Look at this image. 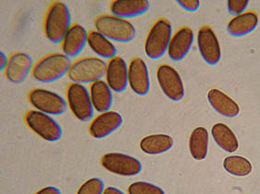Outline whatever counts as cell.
<instances>
[{"label": "cell", "instance_id": "obj_1", "mask_svg": "<svg viewBox=\"0 0 260 194\" xmlns=\"http://www.w3.org/2000/svg\"><path fill=\"white\" fill-rule=\"evenodd\" d=\"M71 14L64 2H53L45 14L44 32L52 44H60L67 31L71 27Z\"/></svg>", "mask_w": 260, "mask_h": 194}, {"label": "cell", "instance_id": "obj_2", "mask_svg": "<svg viewBox=\"0 0 260 194\" xmlns=\"http://www.w3.org/2000/svg\"><path fill=\"white\" fill-rule=\"evenodd\" d=\"M71 64L69 56L61 53H53L45 55L35 63L31 75L41 83L55 82L68 75Z\"/></svg>", "mask_w": 260, "mask_h": 194}, {"label": "cell", "instance_id": "obj_3", "mask_svg": "<svg viewBox=\"0 0 260 194\" xmlns=\"http://www.w3.org/2000/svg\"><path fill=\"white\" fill-rule=\"evenodd\" d=\"M96 30L111 42L129 43L134 40L137 30L128 20L110 14L98 16L94 20Z\"/></svg>", "mask_w": 260, "mask_h": 194}, {"label": "cell", "instance_id": "obj_4", "mask_svg": "<svg viewBox=\"0 0 260 194\" xmlns=\"http://www.w3.org/2000/svg\"><path fill=\"white\" fill-rule=\"evenodd\" d=\"M173 28L170 21L160 18L156 20L150 28L144 44L145 54L150 59L161 58L167 53L170 45Z\"/></svg>", "mask_w": 260, "mask_h": 194}, {"label": "cell", "instance_id": "obj_5", "mask_svg": "<svg viewBox=\"0 0 260 194\" xmlns=\"http://www.w3.org/2000/svg\"><path fill=\"white\" fill-rule=\"evenodd\" d=\"M107 63L99 57H83L71 64L68 76L73 83L92 84L105 76Z\"/></svg>", "mask_w": 260, "mask_h": 194}, {"label": "cell", "instance_id": "obj_6", "mask_svg": "<svg viewBox=\"0 0 260 194\" xmlns=\"http://www.w3.org/2000/svg\"><path fill=\"white\" fill-rule=\"evenodd\" d=\"M66 100L76 119L82 123L92 120L95 110L90 100V90L84 85L70 83L66 91Z\"/></svg>", "mask_w": 260, "mask_h": 194}, {"label": "cell", "instance_id": "obj_7", "mask_svg": "<svg viewBox=\"0 0 260 194\" xmlns=\"http://www.w3.org/2000/svg\"><path fill=\"white\" fill-rule=\"evenodd\" d=\"M26 125L42 139L55 143L62 138L63 130L58 122L49 114L30 110L24 116Z\"/></svg>", "mask_w": 260, "mask_h": 194}, {"label": "cell", "instance_id": "obj_8", "mask_svg": "<svg viewBox=\"0 0 260 194\" xmlns=\"http://www.w3.org/2000/svg\"><path fill=\"white\" fill-rule=\"evenodd\" d=\"M28 100L35 110L51 116L65 113L68 110L67 100L61 95L45 89H34L28 93Z\"/></svg>", "mask_w": 260, "mask_h": 194}, {"label": "cell", "instance_id": "obj_9", "mask_svg": "<svg viewBox=\"0 0 260 194\" xmlns=\"http://www.w3.org/2000/svg\"><path fill=\"white\" fill-rule=\"evenodd\" d=\"M102 167L112 174L122 177H134L142 171L140 160L124 153H107L101 159Z\"/></svg>", "mask_w": 260, "mask_h": 194}, {"label": "cell", "instance_id": "obj_10", "mask_svg": "<svg viewBox=\"0 0 260 194\" xmlns=\"http://www.w3.org/2000/svg\"><path fill=\"white\" fill-rule=\"evenodd\" d=\"M156 77L162 93L172 101H180L185 97V86L180 74L173 66L160 65Z\"/></svg>", "mask_w": 260, "mask_h": 194}, {"label": "cell", "instance_id": "obj_11", "mask_svg": "<svg viewBox=\"0 0 260 194\" xmlns=\"http://www.w3.org/2000/svg\"><path fill=\"white\" fill-rule=\"evenodd\" d=\"M198 48L201 58L206 64L216 65L221 58V48L220 42L214 30L209 25L200 27L197 36Z\"/></svg>", "mask_w": 260, "mask_h": 194}, {"label": "cell", "instance_id": "obj_12", "mask_svg": "<svg viewBox=\"0 0 260 194\" xmlns=\"http://www.w3.org/2000/svg\"><path fill=\"white\" fill-rule=\"evenodd\" d=\"M123 123L124 118L119 112L108 110L91 120L89 125V133L95 139H104L119 129Z\"/></svg>", "mask_w": 260, "mask_h": 194}, {"label": "cell", "instance_id": "obj_13", "mask_svg": "<svg viewBox=\"0 0 260 194\" xmlns=\"http://www.w3.org/2000/svg\"><path fill=\"white\" fill-rule=\"evenodd\" d=\"M128 86L139 96H145L150 89V72L145 61L135 57L128 64Z\"/></svg>", "mask_w": 260, "mask_h": 194}, {"label": "cell", "instance_id": "obj_14", "mask_svg": "<svg viewBox=\"0 0 260 194\" xmlns=\"http://www.w3.org/2000/svg\"><path fill=\"white\" fill-rule=\"evenodd\" d=\"M34 65V60L30 55L23 52H15L10 55L4 74L11 83L20 84L32 71Z\"/></svg>", "mask_w": 260, "mask_h": 194}, {"label": "cell", "instance_id": "obj_15", "mask_svg": "<svg viewBox=\"0 0 260 194\" xmlns=\"http://www.w3.org/2000/svg\"><path fill=\"white\" fill-rule=\"evenodd\" d=\"M105 81L111 90L116 93L125 91L128 86V65L120 56L107 62Z\"/></svg>", "mask_w": 260, "mask_h": 194}, {"label": "cell", "instance_id": "obj_16", "mask_svg": "<svg viewBox=\"0 0 260 194\" xmlns=\"http://www.w3.org/2000/svg\"><path fill=\"white\" fill-rule=\"evenodd\" d=\"M194 43V32L189 27L184 26L176 30L171 39L167 55L169 58L175 62L185 59V56L190 52Z\"/></svg>", "mask_w": 260, "mask_h": 194}, {"label": "cell", "instance_id": "obj_17", "mask_svg": "<svg viewBox=\"0 0 260 194\" xmlns=\"http://www.w3.org/2000/svg\"><path fill=\"white\" fill-rule=\"evenodd\" d=\"M88 40V31L80 24H72L61 42V50L69 57H75L84 49Z\"/></svg>", "mask_w": 260, "mask_h": 194}, {"label": "cell", "instance_id": "obj_18", "mask_svg": "<svg viewBox=\"0 0 260 194\" xmlns=\"http://www.w3.org/2000/svg\"><path fill=\"white\" fill-rule=\"evenodd\" d=\"M207 98L211 108L223 117L235 118L240 113L238 103L221 90L211 89L208 92Z\"/></svg>", "mask_w": 260, "mask_h": 194}, {"label": "cell", "instance_id": "obj_19", "mask_svg": "<svg viewBox=\"0 0 260 194\" xmlns=\"http://www.w3.org/2000/svg\"><path fill=\"white\" fill-rule=\"evenodd\" d=\"M150 9L148 0H114L110 4L112 15L131 19L146 13Z\"/></svg>", "mask_w": 260, "mask_h": 194}, {"label": "cell", "instance_id": "obj_20", "mask_svg": "<svg viewBox=\"0 0 260 194\" xmlns=\"http://www.w3.org/2000/svg\"><path fill=\"white\" fill-rule=\"evenodd\" d=\"M257 24L258 16L255 11H245L231 19L227 25V30L234 37H242L253 32Z\"/></svg>", "mask_w": 260, "mask_h": 194}, {"label": "cell", "instance_id": "obj_21", "mask_svg": "<svg viewBox=\"0 0 260 194\" xmlns=\"http://www.w3.org/2000/svg\"><path fill=\"white\" fill-rule=\"evenodd\" d=\"M90 95L93 108L97 112L103 113L110 110L114 97L113 90H111L106 81L98 80L90 84Z\"/></svg>", "mask_w": 260, "mask_h": 194}, {"label": "cell", "instance_id": "obj_22", "mask_svg": "<svg viewBox=\"0 0 260 194\" xmlns=\"http://www.w3.org/2000/svg\"><path fill=\"white\" fill-rule=\"evenodd\" d=\"M87 45L101 59L111 60L117 56V50L113 42L96 30L88 31Z\"/></svg>", "mask_w": 260, "mask_h": 194}, {"label": "cell", "instance_id": "obj_23", "mask_svg": "<svg viewBox=\"0 0 260 194\" xmlns=\"http://www.w3.org/2000/svg\"><path fill=\"white\" fill-rule=\"evenodd\" d=\"M174 139L170 135L154 134L147 135L140 140V147L143 153L155 156L168 152L174 146Z\"/></svg>", "mask_w": 260, "mask_h": 194}, {"label": "cell", "instance_id": "obj_24", "mask_svg": "<svg viewBox=\"0 0 260 194\" xmlns=\"http://www.w3.org/2000/svg\"><path fill=\"white\" fill-rule=\"evenodd\" d=\"M211 136L216 144L227 153H235L239 148L238 138L228 125L219 123L212 126Z\"/></svg>", "mask_w": 260, "mask_h": 194}, {"label": "cell", "instance_id": "obj_25", "mask_svg": "<svg viewBox=\"0 0 260 194\" xmlns=\"http://www.w3.org/2000/svg\"><path fill=\"white\" fill-rule=\"evenodd\" d=\"M209 143L210 136L208 130L202 126L193 130L188 142L191 157L198 161L205 160L209 152Z\"/></svg>", "mask_w": 260, "mask_h": 194}, {"label": "cell", "instance_id": "obj_26", "mask_svg": "<svg viewBox=\"0 0 260 194\" xmlns=\"http://www.w3.org/2000/svg\"><path fill=\"white\" fill-rule=\"evenodd\" d=\"M223 169L235 177L248 176L253 170L250 161L242 156H229L223 160Z\"/></svg>", "mask_w": 260, "mask_h": 194}, {"label": "cell", "instance_id": "obj_27", "mask_svg": "<svg viewBox=\"0 0 260 194\" xmlns=\"http://www.w3.org/2000/svg\"><path fill=\"white\" fill-rule=\"evenodd\" d=\"M128 194H165L164 189L158 185L148 181H136L127 188Z\"/></svg>", "mask_w": 260, "mask_h": 194}, {"label": "cell", "instance_id": "obj_28", "mask_svg": "<svg viewBox=\"0 0 260 194\" xmlns=\"http://www.w3.org/2000/svg\"><path fill=\"white\" fill-rule=\"evenodd\" d=\"M105 186L100 178H91L80 186L76 194H104Z\"/></svg>", "mask_w": 260, "mask_h": 194}, {"label": "cell", "instance_id": "obj_29", "mask_svg": "<svg viewBox=\"0 0 260 194\" xmlns=\"http://www.w3.org/2000/svg\"><path fill=\"white\" fill-rule=\"evenodd\" d=\"M248 4H249L248 0H228L227 8L231 15L235 17L244 13Z\"/></svg>", "mask_w": 260, "mask_h": 194}, {"label": "cell", "instance_id": "obj_30", "mask_svg": "<svg viewBox=\"0 0 260 194\" xmlns=\"http://www.w3.org/2000/svg\"><path fill=\"white\" fill-rule=\"evenodd\" d=\"M176 2L183 10L188 12H196L200 7V1L199 0H178Z\"/></svg>", "mask_w": 260, "mask_h": 194}, {"label": "cell", "instance_id": "obj_31", "mask_svg": "<svg viewBox=\"0 0 260 194\" xmlns=\"http://www.w3.org/2000/svg\"><path fill=\"white\" fill-rule=\"evenodd\" d=\"M35 194H62L60 189L55 186H47L37 190Z\"/></svg>", "mask_w": 260, "mask_h": 194}, {"label": "cell", "instance_id": "obj_32", "mask_svg": "<svg viewBox=\"0 0 260 194\" xmlns=\"http://www.w3.org/2000/svg\"><path fill=\"white\" fill-rule=\"evenodd\" d=\"M8 63H9L8 56H7L5 53L1 52V53H0V70H1V71H5L6 67H7V65H8Z\"/></svg>", "mask_w": 260, "mask_h": 194}, {"label": "cell", "instance_id": "obj_33", "mask_svg": "<svg viewBox=\"0 0 260 194\" xmlns=\"http://www.w3.org/2000/svg\"><path fill=\"white\" fill-rule=\"evenodd\" d=\"M104 194H126L124 192L123 190H121L120 189L116 188V187H113V186H108L106 187L105 189V192Z\"/></svg>", "mask_w": 260, "mask_h": 194}]
</instances>
